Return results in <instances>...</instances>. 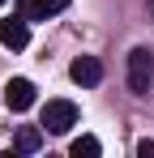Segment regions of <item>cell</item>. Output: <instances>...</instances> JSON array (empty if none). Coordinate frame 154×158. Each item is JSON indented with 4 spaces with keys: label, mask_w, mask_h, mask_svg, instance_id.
<instances>
[{
    "label": "cell",
    "mask_w": 154,
    "mask_h": 158,
    "mask_svg": "<svg viewBox=\"0 0 154 158\" xmlns=\"http://www.w3.org/2000/svg\"><path fill=\"white\" fill-rule=\"evenodd\" d=\"M150 81H154V52L150 47H133L128 52V90L150 94Z\"/></svg>",
    "instance_id": "1"
},
{
    "label": "cell",
    "mask_w": 154,
    "mask_h": 158,
    "mask_svg": "<svg viewBox=\"0 0 154 158\" xmlns=\"http://www.w3.org/2000/svg\"><path fill=\"white\" fill-rule=\"evenodd\" d=\"M77 124V103H69V98H51L47 107H43V128L47 132H69Z\"/></svg>",
    "instance_id": "2"
},
{
    "label": "cell",
    "mask_w": 154,
    "mask_h": 158,
    "mask_svg": "<svg viewBox=\"0 0 154 158\" xmlns=\"http://www.w3.org/2000/svg\"><path fill=\"white\" fill-rule=\"evenodd\" d=\"M4 103H9V111H30V107H34V81L13 77L4 85Z\"/></svg>",
    "instance_id": "3"
},
{
    "label": "cell",
    "mask_w": 154,
    "mask_h": 158,
    "mask_svg": "<svg viewBox=\"0 0 154 158\" xmlns=\"http://www.w3.org/2000/svg\"><path fill=\"white\" fill-rule=\"evenodd\" d=\"M69 77H73L77 85H99V81H103V64H99V56H77L73 64H69Z\"/></svg>",
    "instance_id": "4"
},
{
    "label": "cell",
    "mask_w": 154,
    "mask_h": 158,
    "mask_svg": "<svg viewBox=\"0 0 154 158\" xmlns=\"http://www.w3.org/2000/svg\"><path fill=\"white\" fill-rule=\"evenodd\" d=\"M0 43H4L9 52H22L26 43H30V26H26V17H9V22H0Z\"/></svg>",
    "instance_id": "5"
},
{
    "label": "cell",
    "mask_w": 154,
    "mask_h": 158,
    "mask_svg": "<svg viewBox=\"0 0 154 158\" xmlns=\"http://www.w3.org/2000/svg\"><path fill=\"white\" fill-rule=\"evenodd\" d=\"M43 132H47V128H34V124L17 128V137H13V150H22V154H34V150L43 145Z\"/></svg>",
    "instance_id": "6"
},
{
    "label": "cell",
    "mask_w": 154,
    "mask_h": 158,
    "mask_svg": "<svg viewBox=\"0 0 154 158\" xmlns=\"http://www.w3.org/2000/svg\"><path fill=\"white\" fill-rule=\"evenodd\" d=\"M99 150H103L99 137H90V132H86V137H77L73 145H69V154H73V158H99Z\"/></svg>",
    "instance_id": "7"
},
{
    "label": "cell",
    "mask_w": 154,
    "mask_h": 158,
    "mask_svg": "<svg viewBox=\"0 0 154 158\" xmlns=\"http://www.w3.org/2000/svg\"><path fill=\"white\" fill-rule=\"evenodd\" d=\"M17 9H22V17H26V22H47V17H51V9L43 4V0H22Z\"/></svg>",
    "instance_id": "8"
},
{
    "label": "cell",
    "mask_w": 154,
    "mask_h": 158,
    "mask_svg": "<svg viewBox=\"0 0 154 158\" xmlns=\"http://www.w3.org/2000/svg\"><path fill=\"white\" fill-rule=\"evenodd\" d=\"M137 158H154V141H150V137L137 141Z\"/></svg>",
    "instance_id": "9"
},
{
    "label": "cell",
    "mask_w": 154,
    "mask_h": 158,
    "mask_svg": "<svg viewBox=\"0 0 154 158\" xmlns=\"http://www.w3.org/2000/svg\"><path fill=\"white\" fill-rule=\"evenodd\" d=\"M43 4H47L51 13H60V9H64V4H69V0H43Z\"/></svg>",
    "instance_id": "10"
},
{
    "label": "cell",
    "mask_w": 154,
    "mask_h": 158,
    "mask_svg": "<svg viewBox=\"0 0 154 158\" xmlns=\"http://www.w3.org/2000/svg\"><path fill=\"white\" fill-rule=\"evenodd\" d=\"M0 4H4V0H0Z\"/></svg>",
    "instance_id": "11"
}]
</instances>
